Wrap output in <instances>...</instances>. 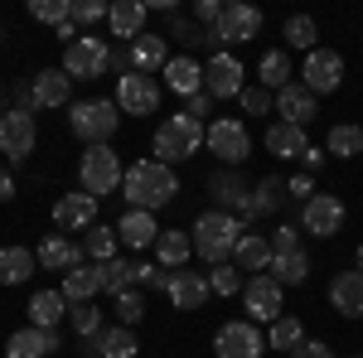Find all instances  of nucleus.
Wrapping results in <instances>:
<instances>
[{"label":"nucleus","instance_id":"1","mask_svg":"<svg viewBox=\"0 0 363 358\" xmlns=\"http://www.w3.org/2000/svg\"><path fill=\"white\" fill-rule=\"evenodd\" d=\"M121 194H126V208L155 213V208H165L169 198L179 194V174L169 165H160V160H136V165H126Z\"/></svg>","mask_w":363,"mask_h":358},{"label":"nucleus","instance_id":"2","mask_svg":"<svg viewBox=\"0 0 363 358\" xmlns=\"http://www.w3.org/2000/svg\"><path fill=\"white\" fill-rule=\"evenodd\" d=\"M247 228L238 213H223V208H203L189 228V237H194V257H203L208 267H223L233 262V247H238V237H242Z\"/></svg>","mask_w":363,"mask_h":358},{"label":"nucleus","instance_id":"3","mask_svg":"<svg viewBox=\"0 0 363 358\" xmlns=\"http://www.w3.org/2000/svg\"><path fill=\"white\" fill-rule=\"evenodd\" d=\"M203 136H208V126L194 121V116H184V111H174L165 116L160 126H155V140H150V160H160V165H179V160H194L199 150H203Z\"/></svg>","mask_w":363,"mask_h":358},{"label":"nucleus","instance_id":"4","mask_svg":"<svg viewBox=\"0 0 363 358\" xmlns=\"http://www.w3.org/2000/svg\"><path fill=\"white\" fill-rule=\"evenodd\" d=\"M68 131L83 145H112V136L121 131V107L112 97H92V102H73L68 107Z\"/></svg>","mask_w":363,"mask_h":358},{"label":"nucleus","instance_id":"5","mask_svg":"<svg viewBox=\"0 0 363 358\" xmlns=\"http://www.w3.org/2000/svg\"><path fill=\"white\" fill-rule=\"evenodd\" d=\"M121 179H126V165H121V155H116L112 145H87L83 160H78V184H83V194L107 198V194L121 189Z\"/></svg>","mask_w":363,"mask_h":358},{"label":"nucleus","instance_id":"6","mask_svg":"<svg viewBox=\"0 0 363 358\" xmlns=\"http://www.w3.org/2000/svg\"><path fill=\"white\" fill-rule=\"evenodd\" d=\"M63 73H68L73 83L112 73V39H97V34H78V39H73V44L63 49Z\"/></svg>","mask_w":363,"mask_h":358},{"label":"nucleus","instance_id":"7","mask_svg":"<svg viewBox=\"0 0 363 358\" xmlns=\"http://www.w3.org/2000/svg\"><path fill=\"white\" fill-rule=\"evenodd\" d=\"M203 145H208L228 169H238V165H247V155H252V131H247V121H238V116H218V121H208Z\"/></svg>","mask_w":363,"mask_h":358},{"label":"nucleus","instance_id":"8","mask_svg":"<svg viewBox=\"0 0 363 358\" xmlns=\"http://www.w3.org/2000/svg\"><path fill=\"white\" fill-rule=\"evenodd\" d=\"M281 291H286V286H281L272 272H257V276L242 281V305H247L252 325H277V320H281V305H286Z\"/></svg>","mask_w":363,"mask_h":358},{"label":"nucleus","instance_id":"9","mask_svg":"<svg viewBox=\"0 0 363 358\" xmlns=\"http://www.w3.org/2000/svg\"><path fill=\"white\" fill-rule=\"evenodd\" d=\"M213 354L218 358H262L267 354V334L257 330L252 320H228L213 334Z\"/></svg>","mask_w":363,"mask_h":358},{"label":"nucleus","instance_id":"10","mask_svg":"<svg viewBox=\"0 0 363 358\" xmlns=\"http://www.w3.org/2000/svg\"><path fill=\"white\" fill-rule=\"evenodd\" d=\"M242 63H238V54H228V49H218V54H208V68H203V92L213 97V102H228V97H242Z\"/></svg>","mask_w":363,"mask_h":358},{"label":"nucleus","instance_id":"11","mask_svg":"<svg viewBox=\"0 0 363 358\" xmlns=\"http://www.w3.org/2000/svg\"><path fill=\"white\" fill-rule=\"evenodd\" d=\"M339 228H344V198L339 194H315L310 203H301V233L310 237H335Z\"/></svg>","mask_w":363,"mask_h":358},{"label":"nucleus","instance_id":"12","mask_svg":"<svg viewBox=\"0 0 363 358\" xmlns=\"http://www.w3.org/2000/svg\"><path fill=\"white\" fill-rule=\"evenodd\" d=\"M112 102L126 111V116H150V111L160 107V83H155L150 73H126V78H116Z\"/></svg>","mask_w":363,"mask_h":358},{"label":"nucleus","instance_id":"13","mask_svg":"<svg viewBox=\"0 0 363 358\" xmlns=\"http://www.w3.org/2000/svg\"><path fill=\"white\" fill-rule=\"evenodd\" d=\"M34 140H39V126H34V116L29 111H5L0 116V155L5 160H25V155H34Z\"/></svg>","mask_w":363,"mask_h":358},{"label":"nucleus","instance_id":"14","mask_svg":"<svg viewBox=\"0 0 363 358\" xmlns=\"http://www.w3.org/2000/svg\"><path fill=\"white\" fill-rule=\"evenodd\" d=\"M213 34H218V44H247V39L262 34V10L247 5V0H233V5H223Z\"/></svg>","mask_w":363,"mask_h":358},{"label":"nucleus","instance_id":"15","mask_svg":"<svg viewBox=\"0 0 363 358\" xmlns=\"http://www.w3.org/2000/svg\"><path fill=\"white\" fill-rule=\"evenodd\" d=\"M301 83L320 97H330V92H339V83H344V58L335 54V49H310L306 54V68H301Z\"/></svg>","mask_w":363,"mask_h":358},{"label":"nucleus","instance_id":"16","mask_svg":"<svg viewBox=\"0 0 363 358\" xmlns=\"http://www.w3.org/2000/svg\"><path fill=\"white\" fill-rule=\"evenodd\" d=\"M286 198H291V194H286V179H281V174H267V179H257V184H252L247 203L238 208V218H242V228L257 223V218H272V213L286 208Z\"/></svg>","mask_w":363,"mask_h":358},{"label":"nucleus","instance_id":"17","mask_svg":"<svg viewBox=\"0 0 363 358\" xmlns=\"http://www.w3.org/2000/svg\"><path fill=\"white\" fill-rule=\"evenodd\" d=\"M97 203H102V198H92V194H83V189L58 194V198H54L58 233H87V228L97 223Z\"/></svg>","mask_w":363,"mask_h":358},{"label":"nucleus","instance_id":"18","mask_svg":"<svg viewBox=\"0 0 363 358\" xmlns=\"http://www.w3.org/2000/svg\"><path fill=\"white\" fill-rule=\"evenodd\" d=\"M34 257H39V272H73V267H83V242H73V237H63V233H49L39 247H34Z\"/></svg>","mask_w":363,"mask_h":358},{"label":"nucleus","instance_id":"19","mask_svg":"<svg viewBox=\"0 0 363 358\" xmlns=\"http://www.w3.org/2000/svg\"><path fill=\"white\" fill-rule=\"evenodd\" d=\"M165 296H169L174 310H199L213 291H208V276L203 272H169L165 276Z\"/></svg>","mask_w":363,"mask_h":358},{"label":"nucleus","instance_id":"20","mask_svg":"<svg viewBox=\"0 0 363 358\" xmlns=\"http://www.w3.org/2000/svg\"><path fill=\"white\" fill-rule=\"evenodd\" d=\"M63 349V339H58V330H15L10 339H5V358H49Z\"/></svg>","mask_w":363,"mask_h":358},{"label":"nucleus","instance_id":"21","mask_svg":"<svg viewBox=\"0 0 363 358\" xmlns=\"http://www.w3.org/2000/svg\"><path fill=\"white\" fill-rule=\"evenodd\" d=\"M277 111H281V121H291V126H310L320 116V97L306 83H291L277 92Z\"/></svg>","mask_w":363,"mask_h":358},{"label":"nucleus","instance_id":"22","mask_svg":"<svg viewBox=\"0 0 363 358\" xmlns=\"http://www.w3.org/2000/svg\"><path fill=\"white\" fill-rule=\"evenodd\" d=\"M145 20H150V5L145 0H116L112 15H107L112 39H121V44H136L140 34H145Z\"/></svg>","mask_w":363,"mask_h":358},{"label":"nucleus","instance_id":"23","mask_svg":"<svg viewBox=\"0 0 363 358\" xmlns=\"http://www.w3.org/2000/svg\"><path fill=\"white\" fill-rule=\"evenodd\" d=\"M116 237H121V247H155V237H160V223H155V213H140V208H126L121 218H116Z\"/></svg>","mask_w":363,"mask_h":358},{"label":"nucleus","instance_id":"24","mask_svg":"<svg viewBox=\"0 0 363 358\" xmlns=\"http://www.w3.org/2000/svg\"><path fill=\"white\" fill-rule=\"evenodd\" d=\"M34 102L39 111H54V107H68L73 102V78L63 73V68H44V73H34Z\"/></svg>","mask_w":363,"mask_h":358},{"label":"nucleus","instance_id":"25","mask_svg":"<svg viewBox=\"0 0 363 358\" xmlns=\"http://www.w3.org/2000/svg\"><path fill=\"white\" fill-rule=\"evenodd\" d=\"M262 145L277 155V160H301L310 150V136H306V126H291V121H272L267 126V136H262Z\"/></svg>","mask_w":363,"mask_h":358},{"label":"nucleus","instance_id":"26","mask_svg":"<svg viewBox=\"0 0 363 358\" xmlns=\"http://www.w3.org/2000/svg\"><path fill=\"white\" fill-rule=\"evenodd\" d=\"M63 301L68 305H87L102 296V267L97 262H83V267H73V272H63Z\"/></svg>","mask_w":363,"mask_h":358},{"label":"nucleus","instance_id":"27","mask_svg":"<svg viewBox=\"0 0 363 358\" xmlns=\"http://www.w3.org/2000/svg\"><path fill=\"white\" fill-rule=\"evenodd\" d=\"M160 78L169 83L174 97H184V102H189L194 92H203V63H199L194 54H179V58H169V63H165V73H160Z\"/></svg>","mask_w":363,"mask_h":358},{"label":"nucleus","instance_id":"28","mask_svg":"<svg viewBox=\"0 0 363 358\" xmlns=\"http://www.w3.org/2000/svg\"><path fill=\"white\" fill-rule=\"evenodd\" d=\"M330 305H335L344 320H363V272H339L330 281Z\"/></svg>","mask_w":363,"mask_h":358},{"label":"nucleus","instance_id":"29","mask_svg":"<svg viewBox=\"0 0 363 358\" xmlns=\"http://www.w3.org/2000/svg\"><path fill=\"white\" fill-rule=\"evenodd\" d=\"M208 194H213V203H218V208H223V213H238V208H242V203H247V179H242V174H238V169H213V174H208Z\"/></svg>","mask_w":363,"mask_h":358},{"label":"nucleus","instance_id":"30","mask_svg":"<svg viewBox=\"0 0 363 358\" xmlns=\"http://www.w3.org/2000/svg\"><path fill=\"white\" fill-rule=\"evenodd\" d=\"M189 257H194V237H189L184 228H160V237H155V262L169 267V272H184Z\"/></svg>","mask_w":363,"mask_h":358},{"label":"nucleus","instance_id":"31","mask_svg":"<svg viewBox=\"0 0 363 358\" xmlns=\"http://www.w3.org/2000/svg\"><path fill=\"white\" fill-rule=\"evenodd\" d=\"M233 267L238 272H267L272 267V237L267 233H242L238 237V247H233Z\"/></svg>","mask_w":363,"mask_h":358},{"label":"nucleus","instance_id":"32","mask_svg":"<svg viewBox=\"0 0 363 358\" xmlns=\"http://www.w3.org/2000/svg\"><path fill=\"white\" fill-rule=\"evenodd\" d=\"M165 63H169V44H165V34H140L136 44H131V73H165Z\"/></svg>","mask_w":363,"mask_h":358},{"label":"nucleus","instance_id":"33","mask_svg":"<svg viewBox=\"0 0 363 358\" xmlns=\"http://www.w3.org/2000/svg\"><path fill=\"white\" fill-rule=\"evenodd\" d=\"M73 305L63 301V291H34L29 296V325L34 330H58V320L68 315Z\"/></svg>","mask_w":363,"mask_h":358},{"label":"nucleus","instance_id":"34","mask_svg":"<svg viewBox=\"0 0 363 358\" xmlns=\"http://www.w3.org/2000/svg\"><path fill=\"white\" fill-rule=\"evenodd\" d=\"M257 83L267 87V92H281V87L296 83V68H291L286 49H267V54L257 58Z\"/></svg>","mask_w":363,"mask_h":358},{"label":"nucleus","instance_id":"35","mask_svg":"<svg viewBox=\"0 0 363 358\" xmlns=\"http://www.w3.org/2000/svg\"><path fill=\"white\" fill-rule=\"evenodd\" d=\"M136 354H140L136 330H126V325H112L92 339V358H136Z\"/></svg>","mask_w":363,"mask_h":358},{"label":"nucleus","instance_id":"36","mask_svg":"<svg viewBox=\"0 0 363 358\" xmlns=\"http://www.w3.org/2000/svg\"><path fill=\"white\" fill-rule=\"evenodd\" d=\"M39 272V257L29 247H0V286H25Z\"/></svg>","mask_w":363,"mask_h":358},{"label":"nucleus","instance_id":"37","mask_svg":"<svg viewBox=\"0 0 363 358\" xmlns=\"http://www.w3.org/2000/svg\"><path fill=\"white\" fill-rule=\"evenodd\" d=\"M83 257L87 262H112V257H121V237H116V228H107V223H92L83 237Z\"/></svg>","mask_w":363,"mask_h":358},{"label":"nucleus","instance_id":"38","mask_svg":"<svg viewBox=\"0 0 363 358\" xmlns=\"http://www.w3.org/2000/svg\"><path fill=\"white\" fill-rule=\"evenodd\" d=\"M325 155H339V160L363 155V126H359V121H339V126H330V136H325Z\"/></svg>","mask_w":363,"mask_h":358},{"label":"nucleus","instance_id":"39","mask_svg":"<svg viewBox=\"0 0 363 358\" xmlns=\"http://www.w3.org/2000/svg\"><path fill=\"white\" fill-rule=\"evenodd\" d=\"M165 39H179L184 49H218V34L203 29L199 20H184V15H169V34Z\"/></svg>","mask_w":363,"mask_h":358},{"label":"nucleus","instance_id":"40","mask_svg":"<svg viewBox=\"0 0 363 358\" xmlns=\"http://www.w3.org/2000/svg\"><path fill=\"white\" fill-rule=\"evenodd\" d=\"M301 344H306V325L296 320V315H281L277 325L267 330V349H281V354H301Z\"/></svg>","mask_w":363,"mask_h":358},{"label":"nucleus","instance_id":"41","mask_svg":"<svg viewBox=\"0 0 363 358\" xmlns=\"http://www.w3.org/2000/svg\"><path fill=\"white\" fill-rule=\"evenodd\" d=\"M267 272L277 276L281 286H306V276H310V252H286V257H272V267Z\"/></svg>","mask_w":363,"mask_h":358},{"label":"nucleus","instance_id":"42","mask_svg":"<svg viewBox=\"0 0 363 358\" xmlns=\"http://www.w3.org/2000/svg\"><path fill=\"white\" fill-rule=\"evenodd\" d=\"M281 39H286V49H320V44H315V39H320V25H315V20H310V15H291V20H286V25H281Z\"/></svg>","mask_w":363,"mask_h":358},{"label":"nucleus","instance_id":"43","mask_svg":"<svg viewBox=\"0 0 363 358\" xmlns=\"http://www.w3.org/2000/svg\"><path fill=\"white\" fill-rule=\"evenodd\" d=\"M68 325H73V334H78V339H87V344H92L97 334L107 330V320H102V310H97L92 301H87V305H73V310H68Z\"/></svg>","mask_w":363,"mask_h":358},{"label":"nucleus","instance_id":"44","mask_svg":"<svg viewBox=\"0 0 363 358\" xmlns=\"http://www.w3.org/2000/svg\"><path fill=\"white\" fill-rule=\"evenodd\" d=\"M131 286H136V281H131V262H126V257H112V262H102V291H107V296H121V291H131Z\"/></svg>","mask_w":363,"mask_h":358},{"label":"nucleus","instance_id":"45","mask_svg":"<svg viewBox=\"0 0 363 358\" xmlns=\"http://www.w3.org/2000/svg\"><path fill=\"white\" fill-rule=\"evenodd\" d=\"M208 291H213V296H223V301H233V296H242V272H238L233 262H223V267H213V272H208Z\"/></svg>","mask_w":363,"mask_h":358},{"label":"nucleus","instance_id":"46","mask_svg":"<svg viewBox=\"0 0 363 358\" xmlns=\"http://www.w3.org/2000/svg\"><path fill=\"white\" fill-rule=\"evenodd\" d=\"M116 320H121V325H126V330H136L140 320H145V296H140V286H131V291H121V296H116Z\"/></svg>","mask_w":363,"mask_h":358},{"label":"nucleus","instance_id":"47","mask_svg":"<svg viewBox=\"0 0 363 358\" xmlns=\"http://www.w3.org/2000/svg\"><path fill=\"white\" fill-rule=\"evenodd\" d=\"M29 15H34V20H39V25H68V20H73V0H34V5H29Z\"/></svg>","mask_w":363,"mask_h":358},{"label":"nucleus","instance_id":"48","mask_svg":"<svg viewBox=\"0 0 363 358\" xmlns=\"http://www.w3.org/2000/svg\"><path fill=\"white\" fill-rule=\"evenodd\" d=\"M107 15H112L107 0H73V25L83 29V34H92V25H102Z\"/></svg>","mask_w":363,"mask_h":358},{"label":"nucleus","instance_id":"49","mask_svg":"<svg viewBox=\"0 0 363 358\" xmlns=\"http://www.w3.org/2000/svg\"><path fill=\"white\" fill-rule=\"evenodd\" d=\"M165 267L160 262H131V281H136L140 291H165Z\"/></svg>","mask_w":363,"mask_h":358},{"label":"nucleus","instance_id":"50","mask_svg":"<svg viewBox=\"0 0 363 358\" xmlns=\"http://www.w3.org/2000/svg\"><path fill=\"white\" fill-rule=\"evenodd\" d=\"M238 102H242L247 116H267V111L277 107V92H267V87L257 83V87H242V97H238Z\"/></svg>","mask_w":363,"mask_h":358},{"label":"nucleus","instance_id":"51","mask_svg":"<svg viewBox=\"0 0 363 358\" xmlns=\"http://www.w3.org/2000/svg\"><path fill=\"white\" fill-rule=\"evenodd\" d=\"M286 252H301V228L296 223H281L272 233V257H286Z\"/></svg>","mask_w":363,"mask_h":358},{"label":"nucleus","instance_id":"52","mask_svg":"<svg viewBox=\"0 0 363 358\" xmlns=\"http://www.w3.org/2000/svg\"><path fill=\"white\" fill-rule=\"evenodd\" d=\"M286 194H291V198H301V203H310V198H315V174H306V169H301V174H291V179H286Z\"/></svg>","mask_w":363,"mask_h":358},{"label":"nucleus","instance_id":"53","mask_svg":"<svg viewBox=\"0 0 363 358\" xmlns=\"http://www.w3.org/2000/svg\"><path fill=\"white\" fill-rule=\"evenodd\" d=\"M218 15H223V0H199V5H194V20H199L203 29L218 25Z\"/></svg>","mask_w":363,"mask_h":358},{"label":"nucleus","instance_id":"54","mask_svg":"<svg viewBox=\"0 0 363 358\" xmlns=\"http://www.w3.org/2000/svg\"><path fill=\"white\" fill-rule=\"evenodd\" d=\"M184 116H194V121H203V116H213V97H208V92H194V97L184 102Z\"/></svg>","mask_w":363,"mask_h":358},{"label":"nucleus","instance_id":"55","mask_svg":"<svg viewBox=\"0 0 363 358\" xmlns=\"http://www.w3.org/2000/svg\"><path fill=\"white\" fill-rule=\"evenodd\" d=\"M112 73H116V78L131 73V44H112Z\"/></svg>","mask_w":363,"mask_h":358},{"label":"nucleus","instance_id":"56","mask_svg":"<svg viewBox=\"0 0 363 358\" xmlns=\"http://www.w3.org/2000/svg\"><path fill=\"white\" fill-rule=\"evenodd\" d=\"M10 111H39V102H34V87H15V97H10Z\"/></svg>","mask_w":363,"mask_h":358},{"label":"nucleus","instance_id":"57","mask_svg":"<svg viewBox=\"0 0 363 358\" xmlns=\"http://www.w3.org/2000/svg\"><path fill=\"white\" fill-rule=\"evenodd\" d=\"M296 358H339L335 349H330V344H325V339H306V344H301V354Z\"/></svg>","mask_w":363,"mask_h":358},{"label":"nucleus","instance_id":"58","mask_svg":"<svg viewBox=\"0 0 363 358\" xmlns=\"http://www.w3.org/2000/svg\"><path fill=\"white\" fill-rule=\"evenodd\" d=\"M301 165H306V174H320V169H325V150H320V145H310L306 155H301Z\"/></svg>","mask_w":363,"mask_h":358},{"label":"nucleus","instance_id":"59","mask_svg":"<svg viewBox=\"0 0 363 358\" xmlns=\"http://www.w3.org/2000/svg\"><path fill=\"white\" fill-rule=\"evenodd\" d=\"M5 198H15V174H10L5 160H0V203H5Z\"/></svg>","mask_w":363,"mask_h":358},{"label":"nucleus","instance_id":"60","mask_svg":"<svg viewBox=\"0 0 363 358\" xmlns=\"http://www.w3.org/2000/svg\"><path fill=\"white\" fill-rule=\"evenodd\" d=\"M54 34H58V39H63V49H68V44H73V39H78V34H83V29H78V25H73V20H68V25H58Z\"/></svg>","mask_w":363,"mask_h":358},{"label":"nucleus","instance_id":"61","mask_svg":"<svg viewBox=\"0 0 363 358\" xmlns=\"http://www.w3.org/2000/svg\"><path fill=\"white\" fill-rule=\"evenodd\" d=\"M354 267H359V272H363V242H359V252H354Z\"/></svg>","mask_w":363,"mask_h":358},{"label":"nucleus","instance_id":"62","mask_svg":"<svg viewBox=\"0 0 363 358\" xmlns=\"http://www.w3.org/2000/svg\"><path fill=\"white\" fill-rule=\"evenodd\" d=\"M0 39H5V29H0Z\"/></svg>","mask_w":363,"mask_h":358},{"label":"nucleus","instance_id":"63","mask_svg":"<svg viewBox=\"0 0 363 358\" xmlns=\"http://www.w3.org/2000/svg\"><path fill=\"white\" fill-rule=\"evenodd\" d=\"M359 358H363V354H359Z\"/></svg>","mask_w":363,"mask_h":358}]
</instances>
